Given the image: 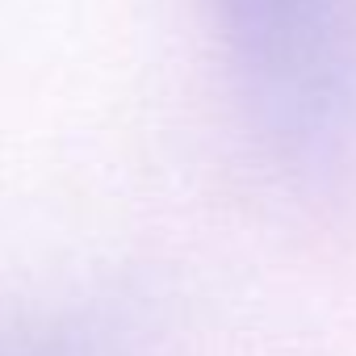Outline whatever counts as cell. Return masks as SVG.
<instances>
[{
    "label": "cell",
    "instance_id": "obj_1",
    "mask_svg": "<svg viewBox=\"0 0 356 356\" xmlns=\"http://www.w3.org/2000/svg\"><path fill=\"white\" fill-rule=\"evenodd\" d=\"M243 101L310 181L356 168V0H214Z\"/></svg>",
    "mask_w": 356,
    "mask_h": 356
}]
</instances>
